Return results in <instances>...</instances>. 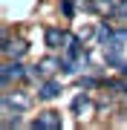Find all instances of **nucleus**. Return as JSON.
<instances>
[{"label":"nucleus","instance_id":"obj_1","mask_svg":"<svg viewBox=\"0 0 127 130\" xmlns=\"http://www.w3.org/2000/svg\"><path fill=\"white\" fill-rule=\"evenodd\" d=\"M58 70H61V61L58 58H43V61H38V64L29 70V78H49V75H55Z\"/></svg>","mask_w":127,"mask_h":130},{"label":"nucleus","instance_id":"obj_2","mask_svg":"<svg viewBox=\"0 0 127 130\" xmlns=\"http://www.w3.org/2000/svg\"><path fill=\"white\" fill-rule=\"evenodd\" d=\"M61 113H55V110H46V113H38V119L32 121V127L35 130H61Z\"/></svg>","mask_w":127,"mask_h":130},{"label":"nucleus","instance_id":"obj_3","mask_svg":"<svg viewBox=\"0 0 127 130\" xmlns=\"http://www.w3.org/2000/svg\"><path fill=\"white\" fill-rule=\"evenodd\" d=\"M29 104H32V98H29L23 90H14V93H3V110H29Z\"/></svg>","mask_w":127,"mask_h":130},{"label":"nucleus","instance_id":"obj_4","mask_svg":"<svg viewBox=\"0 0 127 130\" xmlns=\"http://www.w3.org/2000/svg\"><path fill=\"white\" fill-rule=\"evenodd\" d=\"M26 67L20 64L17 58H14V64H3V72H0V78H3V87H9L12 81H17V78H26Z\"/></svg>","mask_w":127,"mask_h":130},{"label":"nucleus","instance_id":"obj_5","mask_svg":"<svg viewBox=\"0 0 127 130\" xmlns=\"http://www.w3.org/2000/svg\"><path fill=\"white\" fill-rule=\"evenodd\" d=\"M72 113H75L78 119H89L95 113V104H93V98H87V95H78L75 101H72Z\"/></svg>","mask_w":127,"mask_h":130},{"label":"nucleus","instance_id":"obj_6","mask_svg":"<svg viewBox=\"0 0 127 130\" xmlns=\"http://www.w3.org/2000/svg\"><path fill=\"white\" fill-rule=\"evenodd\" d=\"M66 38H69V35H66L64 29L49 26V29H46V35H43V41H46V46H49V49H58L61 43H66Z\"/></svg>","mask_w":127,"mask_h":130},{"label":"nucleus","instance_id":"obj_7","mask_svg":"<svg viewBox=\"0 0 127 130\" xmlns=\"http://www.w3.org/2000/svg\"><path fill=\"white\" fill-rule=\"evenodd\" d=\"M3 52L9 58H20L26 52V41H12L9 35H3Z\"/></svg>","mask_w":127,"mask_h":130},{"label":"nucleus","instance_id":"obj_8","mask_svg":"<svg viewBox=\"0 0 127 130\" xmlns=\"http://www.w3.org/2000/svg\"><path fill=\"white\" fill-rule=\"evenodd\" d=\"M58 93H61V84L58 81H43L41 90H38V98H43V101H52Z\"/></svg>","mask_w":127,"mask_h":130},{"label":"nucleus","instance_id":"obj_9","mask_svg":"<svg viewBox=\"0 0 127 130\" xmlns=\"http://www.w3.org/2000/svg\"><path fill=\"white\" fill-rule=\"evenodd\" d=\"M98 41L104 43V46H107V43H110V41H113V29H110L107 23H104V26L98 29Z\"/></svg>","mask_w":127,"mask_h":130},{"label":"nucleus","instance_id":"obj_10","mask_svg":"<svg viewBox=\"0 0 127 130\" xmlns=\"http://www.w3.org/2000/svg\"><path fill=\"white\" fill-rule=\"evenodd\" d=\"M61 12L66 14V18H72V14H75V3H72V0H64V3H61Z\"/></svg>","mask_w":127,"mask_h":130},{"label":"nucleus","instance_id":"obj_11","mask_svg":"<svg viewBox=\"0 0 127 130\" xmlns=\"http://www.w3.org/2000/svg\"><path fill=\"white\" fill-rule=\"evenodd\" d=\"M98 84H101L98 78H78V87H87V90L89 87H98Z\"/></svg>","mask_w":127,"mask_h":130},{"label":"nucleus","instance_id":"obj_12","mask_svg":"<svg viewBox=\"0 0 127 130\" xmlns=\"http://www.w3.org/2000/svg\"><path fill=\"white\" fill-rule=\"evenodd\" d=\"M116 14L127 18V0H118V3H116Z\"/></svg>","mask_w":127,"mask_h":130},{"label":"nucleus","instance_id":"obj_13","mask_svg":"<svg viewBox=\"0 0 127 130\" xmlns=\"http://www.w3.org/2000/svg\"><path fill=\"white\" fill-rule=\"evenodd\" d=\"M121 75H124V78H127V64H121Z\"/></svg>","mask_w":127,"mask_h":130},{"label":"nucleus","instance_id":"obj_14","mask_svg":"<svg viewBox=\"0 0 127 130\" xmlns=\"http://www.w3.org/2000/svg\"><path fill=\"white\" fill-rule=\"evenodd\" d=\"M121 98H124V107H127V93H124V95H121Z\"/></svg>","mask_w":127,"mask_h":130}]
</instances>
